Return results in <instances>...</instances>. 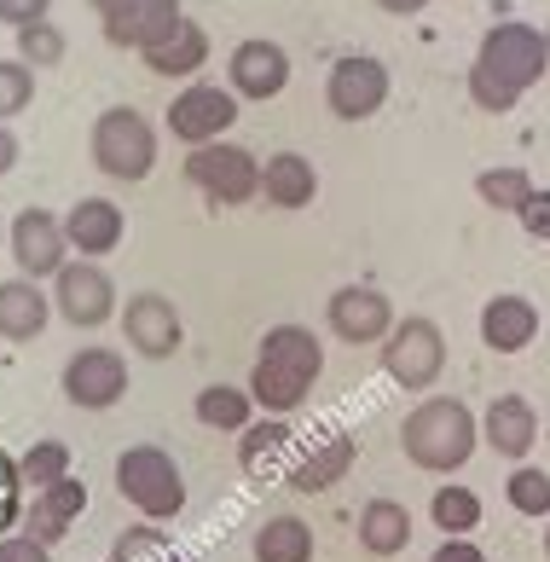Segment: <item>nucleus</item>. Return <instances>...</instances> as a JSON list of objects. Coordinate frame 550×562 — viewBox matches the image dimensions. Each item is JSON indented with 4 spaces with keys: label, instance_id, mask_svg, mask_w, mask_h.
Listing matches in <instances>:
<instances>
[{
    "label": "nucleus",
    "instance_id": "aec40b11",
    "mask_svg": "<svg viewBox=\"0 0 550 562\" xmlns=\"http://www.w3.org/2000/svg\"><path fill=\"white\" fill-rule=\"evenodd\" d=\"M81 505H88V487L76 482V475H65L58 487H41L35 505L24 510V533H35L41 546H53V539H65L70 522L81 516Z\"/></svg>",
    "mask_w": 550,
    "mask_h": 562
},
{
    "label": "nucleus",
    "instance_id": "a211bd4d",
    "mask_svg": "<svg viewBox=\"0 0 550 562\" xmlns=\"http://www.w3.org/2000/svg\"><path fill=\"white\" fill-rule=\"evenodd\" d=\"M481 435L498 458H527L534 441H539V412L527 406L521 394H498V401L486 406V418H481Z\"/></svg>",
    "mask_w": 550,
    "mask_h": 562
},
{
    "label": "nucleus",
    "instance_id": "a19ab883",
    "mask_svg": "<svg viewBox=\"0 0 550 562\" xmlns=\"http://www.w3.org/2000/svg\"><path fill=\"white\" fill-rule=\"evenodd\" d=\"M377 7H383V12H400V18H412V12L429 7V0H377Z\"/></svg>",
    "mask_w": 550,
    "mask_h": 562
},
{
    "label": "nucleus",
    "instance_id": "4be33fe9",
    "mask_svg": "<svg viewBox=\"0 0 550 562\" xmlns=\"http://www.w3.org/2000/svg\"><path fill=\"white\" fill-rule=\"evenodd\" d=\"M261 192H267V203H279V210H307L313 192H319V175H313V162L302 151H279V157H267V169H261Z\"/></svg>",
    "mask_w": 550,
    "mask_h": 562
},
{
    "label": "nucleus",
    "instance_id": "412c9836",
    "mask_svg": "<svg viewBox=\"0 0 550 562\" xmlns=\"http://www.w3.org/2000/svg\"><path fill=\"white\" fill-rule=\"evenodd\" d=\"M353 458H359L353 435H330V441H319L307 458H295V464H290V487L295 493H325V487H336L353 470Z\"/></svg>",
    "mask_w": 550,
    "mask_h": 562
},
{
    "label": "nucleus",
    "instance_id": "f704fd0d",
    "mask_svg": "<svg viewBox=\"0 0 550 562\" xmlns=\"http://www.w3.org/2000/svg\"><path fill=\"white\" fill-rule=\"evenodd\" d=\"M30 99H35V76L24 58H0V122L18 116V111H30Z\"/></svg>",
    "mask_w": 550,
    "mask_h": 562
},
{
    "label": "nucleus",
    "instance_id": "9b49d317",
    "mask_svg": "<svg viewBox=\"0 0 550 562\" xmlns=\"http://www.w3.org/2000/svg\"><path fill=\"white\" fill-rule=\"evenodd\" d=\"M325 325H330L343 342H353V348L389 342V330H394V302H389L377 284H343V290L330 296V307H325Z\"/></svg>",
    "mask_w": 550,
    "mask_h": 562
},
{
    "label": "nucleus",
    "instance_id": "6e6552de",
    "mask_svg": "<svg viewBox=\"0 0 550 562\" xmlns=\"http://www.w3.org/2000/svg\"><path fill=\"white\" fill-rule=\"evenodd\" d=\"M7 244H12V256H18V279H58L70 267L65 261L70 256V233H65V221L47 215V210L12 215Z\"/></svg>",
    "mask_w": 550,
    "mask_h": 562
},
{
    "label": "nucleus",
    "instance_id": "4c0bfd02",
    "mask_svg": "<svg viewBox=\"0 0 550 562\" xmlns=\"http://www.w3.org/2000/svg\"><path fill=\"white\" fill-rule=\"evenodd\" d=\"M0 562H53V557L35 533H12V539H0Z\"/></svg>",
    "mask_w": 550,
    "mask_h": 562
},
{
    "label": "nucleus",
    "instance_id": "79ce46f5",
    "mask_svg": "<svg viewBox=\"0 0 550 562\" xmlns=\"http://www.w3.org/2000/svg\"><path fill=\"white\" fill-rule=\"evenodd\" d=\"M88 7L99 12V24H104V18H111V12H122V7H128V0H88Z\"/></svg>",
    "mask_w": 550,
    "mask_h": 562
},
{
    "label": "nucleus",
    "instance_id": "0eeeda50",
    "mask_svg": "<svg viewBox=\"0 0 550 562\" xmlns=\"http://www.w3.org/2000/svg\"><path fill=\"white\" fill-rule=\"evenodd\" d=\"M383 371L400 383V389H429L440 371H447V337H440L435 319H400L383 342Z\"/></svg>",
    "mask_w": 550,
    "mask_h": 562
},
{
    "label": "nucleus",
    "instance_id": "ea45409f",
    "mask_svg": "<svg viewBox=\"0 0 550 562\" xmlns=\"http://www.w3.org/2000/svg\"><path fill=\"white\" fill-rule=\"evenodd\" d=\"M12 162H18V139L0 128V175H12Z\"/></svg>",
    "mask_w": 550,
    "mask_h": 562
},
{
    "label": "nucleus",
    "instance_id": "58836bf2",
    "mask_svg": "<svg viewBox=\"0 0 550 562\" xmlns=\"http://www.w3.org/2000/svg\"><path fill=\"white\" fill-rule=\"evenodd\" d=\"M429 562H486V557H481V551L470 546V539H447V546H440V551H435Z\"/></svg>",
    "mask_w": 550,
    "mask_h": 562
},
{
    "label": "nucleus",
    "instance_id": "39448f33",
    "mask_svg": "<svg viewBox=\"0 0 550 562\" xmlns=\"http://www.w3.org/2000/svg\"><path fill=\"white\" fill-rule=\"evenodd\" d=\"M93 162L111 180H145L157 169V134L134 105H111L99 122H93Z\"/></svg>",
    "mask_w": 550,
    "mask_h": 562
},
{
    "label": "nucleus",
    "instance_id": "c85d7f7f",
    "mask_svg": "<svg viewBox=\"0 0 550 562\" xmlns=\"http://www.w3.org/2000/svg\"><path fill=\"white\" fill-rule=\"evenodd\" d=\"M111 562H192V557H180L175 539H168L157 522H139V528H122L116 533Z\"/></svg>",
    "mask_w": 550,
    "mask_h": 562
},
{
    "label": "nucleus",
    "instance_id": "2eb2a0df",
    "mask_svg": "<svg viewBox=\"0 0 550 562\" xmlns=\"http://www.w3.org/2000/svg\"><path fill=\"white\" fill-rule=\"evenodd\" d=\"M226 81L238 99H279L290 88V53L279 41H238L226 58Z\"/></svg>",
    "mask_w": 550,
    "mask_h": 562
},
{
    "label": "nucleus",
    "instance_id": "a18cd8bd",
    "mask_svg": "<svg viewBox=\"0 0 550 562\" xmlns=\"http://www.w3.org/2000/svg\"><path fill=\"white\" fill-rule=\"evenodd\" d=\"M0 238H7V226H0Z\"/></svg>",
    "mask_w": 550,
    "mask_h": 562
},
{
    "label": "nucleus",
    "instance_id": "f03ea898",
    "mask_svg": "<svg viewBox=\"0 0 550 562\" xmlns=\"http://www.w3.org/2000/svg\"><path fill=\"white\" fill-rule=\"evenodd\" d=\"M325 371V348L313 337L307 325H272L261 348H256V371H249V394H256V406L267 412H295L313 394Z\"/></svg>",
    "mask_w": 550,
    "mask_h": 562
},
{
    "label": "nucleus",
    "instance_id": "b1692460",
    "mask_svg": "<svg viewBox=\"0 0 550 562\" xmlns=\"http://www.w3.org/2000/svg\"><path fill=\"white\" fill-rule=\"evenodd\" d=\"M359 546L371 557H394L412 546V516L406 505H394V498H371L366 510H359Z\"/></svg>",
    "mask_w": 550,
    "mask_h": 562
},
{
    "label": "nucleus",
    "instance_id": "f3484780",
    "mask_svg": "<svg viewBox=\"0 0 550 562\" xmlns=\"http://www.w3.org/2000/svg\"><path fill=\"white\" fill-rule=\"evenodd\" d=\"M65 233H70V249H81V261H99V256H111V249L122 244L128 221H122V210L111 198H81L76 210L65 215Z\"/></svg>",
    "mask_w": 550,
    "mask_h": 562
},
{
    "label": "nucleus",
    "instance_id": "a878e982",
    "mask_svg": "<svg viewBox=\"0 0 550 562\" xmlns=\"http://www.w3.org/2000/svg\"><path fill=\"white\" fill-rule=\"evenodd\" d=\"M256 562H313V528L302 516H272L256 533Z\"/></svg>",
    "mask_w": 550,
    "mask_h": 562
},
{
    "label": "nucleus",
    "instance_id": "c9c22d12",
    "mask_svg": "<svg viewBox=\"0 0 550 562\" xmlns=\"http://www.w3.org/2000/svg\"><path fill=\"white\" fill-rule=\"evenodd\" d=\"M47 7H53V0H0V24L30 30V24H41V18H47Z\"/></svg>",
    "mask_w": 550,
    "mask_h": 562
},
{
    "label": "nucleus",
    "instance_id": "ddd939ff",
    "mask_svg": "<svg viewBox=\"0 0 550 562\" xmlns=\"http://www.w3.org/2000/svg\"><path fill=\"white\" fill-rule=\"evenodd\" d=\"M122 330H128V348L145 353V360H168L186 330H180V307L162 296V290H139V296H128V307H122Z\"/></svg>",
    "mask_w": 550,
    "mask_h": 562
},
{
    "label": "nucleus",
    "instance_id": "1a4fd4ad",
    "mask_svg": "<svg viewBox=\"0 0 550 562\" xmlns=\"http://www.w3.org/2000/svg\"><path fill=\"white\" fill-rule=\"evenodd\" d=\"M325 99H330V111L343 122L377 116V111H383V99H389V65H383V58H371V53L336 58L330 76H325Z\"/></svg>",
    "mask_w": 550,
    "mask_h": 562
},
{
    "label": "nucleus",
    "instance_id": "6ab92c4d",
    "mask_svg": "<svg viewBox=\"0 0 550 562\" xmlns=\"http://www.w3.org/2000/svg\"><path fill=\"white\" fill-rule=\"evenodd\" d=\"M539 337V307L527 296H493L481 307V342L493 353H521Z\"/></svg>",
    "mask_w": 550,
    "mask_h": 562
},
{
    "label": "nucleus",
    "instance_id": "f257e3e1",
    "mask_svg": "<svg viewBox=\"0 0 550 562\" xmlns=\"http://www.w3.org/2000/svg\"><path fill=\"white\" fill-rule=\"evenodd\" d=\"M545 65H550V47L534 24H493L470 65V99L493 116L516 111V99L545 76Z\"/></svg>",
    "mask_w": 550,
    "mask_h": 562
},
{
    "label": "nucleus",
    "instance_id": "e433bc0d",
    "mask_svg": "<svg viewBox=\"0 0 550 562\" xmlns=\"http://www.w3.org/2000/svg\"><path fill=\"white\" fill-rule=\"evenodd\" d=\"M516 221L527 226V238H545V244H550V192H545V186L527 198V210H521Z\"/></svg>",
    "mask_w": 550,
    "mask_h": 562
},
{
    "label": "nucleus",
    "instance_id": "7c9ffc66",
    "mask_svg": "<svg viewBox=\"0 0 550 562\" xmlns=\"http://www.w3.org/2000/svg\"><path fill=\"white\" fill-rule=\"evenodd\" d=\"M65 475H70V447L65 441H35L24 458H18V482H24V487H58V482H65Z\"/></svg>",
    "mask_w": 550,
    "mask_h": 562
},
{
    "label": "nucleus",
    "instance_id": "c03bdc74",
    "mask_svg": "<svg viewBox=\"0 0 550 562\" xmlns=\"http://www.w3.org/2000/svg\"><path fill=\"white\" fill-rule=\"evenodd\" d=\"M545 47H550V30H545Z\"/></svg>",
    "mask_w": 550,
    "mask_h": 562
},
{
    "label": "nucleus",
    "instance_id": "4468645a",
    "mask_svg": "<svg viewBox=\"0 0 550 562\" xmlns=\"http://www.w3.org/2000/svg\"><path fill=\"white\" fill-rule=\"evenodd\" d=\"M53 290H58V314H65L70 325H81V330H93V325H104L116 314V284L99 261H70Z\"/></svg>",
    "mask_w": 550,
    "mask_h": 562
},
{
    "label": "nucleus",
    "instance_id": "c756f323",
    "mask_svg": "<svg viewBox=\"0 0 550 562\" xmlns=\"http://www.w3.org/2000/svg\"><path fill=\"white\" fill-rule=\"evenodd\" d=\"M475 192H481V203H493V210L521 215L527 198H534L539 186H534V175H527V169H486V175H475Z\"/></svg>",
    "mask_w": 550,
    "mask_h": 562
},
{
    "label": "nucleus",
    "instance_id": "423d86ee",
    "mask_svg": "<svg viewBox=\"0 0 550 562\" xmlns=\"http://www.w3.org/2000/svg\"><path fill=\"white\" fill-rule=\"evenodd\" d=\"M186 180L215 203V210H238L261 192V162L244 145H192L186 157Z\"/></svg>",
    "mask_w": 550,
    "mask_h": 562
},
{
    "label": "nucleus",
    "instance_id": "bb28decb",
    "mask_svg": "<svg viewBox=\"0 0 550 562\" xmlns=\"http://www.w3.org/2000/svg\"><path fill=\"white\" fill-rule=\"evenodd\" d=\"M249 406H256V394H244V389H232V383H209L198 394V424L226 429V435H244L249 429Z\"/></svg>",
    "mask_w": 550,
    "mask_h": 562
},
{
    "label": "nucleus",
    "instance_id": "7ed1b4c3",
    "mask_svg": "<svg viewBox=\"0 0 550 562\" xmlns=\"http://www.w3.org/2000/svg\"><path fill=\"white\" fill-rule=\"evenodd\" d=\"M481 441V424L475 412L452 401V394H435V401H423L406 424H400V447L417 470H463L470 464V452Z\"/></svg>",
    "mask_w": 550,
    "mask_h": 562
},
{
    "label": "nucleus",
    "instance_id": "20e7f679",
    "mask_svg": "<svg viewBox=\"0 0 550 562\" xmlns=\"http://www.w3.org/2000/svg\"><path fill=\"white\" fill-rule=\"evenodd\" d=\"M116 493L128 498L139 516L168 522V516L186 510V475L162 447H128L116 458Z\"/></svg>",
    "mask_w": 550,
    "mask_h": 562
},
{
    "label": "nucleus",
    "instance_id": "5701e85b",
    "mask_svg": "<svg viewBox=\"0 0 550 562\" xmlns=\"http://www.w3.org/2000/svg\"><path fill=\"white\" fill-rule=\"evenodd\" d=\"M47 330V296L30 279H7L0 284V337L7 342H35Z\"/></svg>",
    "mask_w": 550,
    "mask_h": 562
},
{
    "label": "nucleus",
    "instance_id": "393cba45",
    "mask_svg": "<svg viewBox=\"0 0 550 562\" xmlns=\"http://www.w3.org/2000/svg\"><path fill=\"white\" fill-rule=\"evenodd\" d=\"M145 65H151L157 76H198V70L209 65V30L186 18V24L162 41V47L145 53Z\"/></svg>",
    "mask_w": 550,
    "mask_h": 562
},
{
    "label": "nucleus",
    "instance_id": "2f4dec72",
    "mask_svg": "<svg viewBox=\"0 0 550 562\" xmlns=\"http://www.w3.org/2000/svg\"><path fill=\"white\" fill-rule=\"evenodd\" d=\"M429 516H435V528L447 533V539H463V533L481 522V498H475L470 487H458V482H452V487H440V493H435Z\"/></svg>",
    "mask_w": 550,
    "mask_h": 562
},
{
    "label": "nucleus",
    "instance_id": "37998d69",
    "mask_svg": "<svg viewBox=\"0 0 550 562\" xmlns=\"http://www.w3.org/2000/svg\"><path fill=\"white\" fill-rule=\"evenodd\" d=\"M545 557H550V528H545Z\"/></svg>",
    "mask_w": 550,
    "mask_h": 562
},
{
    "label": "nucleus",
    "instance_id": "9d476101",
    "mask_svg": "<svg viewBox=\"0 0 550 562\" xmlns=\"http://www.w3.org/2000/svg\"><path fill=\"white\" fill-rule=\"evenodd\" d=\"M232 122H238V93L221 88V81H192V88L168 105V134L186 139V145L221 139Z\"/></svg>",
    "mask_w": 550,
    "mask_h": 562
},
{
    "label": "nucleus",
    "instance_id": "72a5a7b5",
    "mask_svg": "<svg viewBox=\"0 0 550 562\" xmlns=\"http://www.w3.org/2000/svg\"><path fill=\"white\" fill-rule=\"evenodd\" d=\"M504 498L521 510V516H550V475L545 470H510V482H504Z\"/></svg>",
    "mask_w": 550,
    "mask_h": 562
},
{
    "label": "nucleus",
    "instance_id": "dca6fc26",
    "mask_svg": "<svg viewBox=\"0 0 550 562\" xmlns=\"http://www.w3.org/2000/svg\"><path fill=\"white\" fill-rule=\"evenodd\" d=\"M186 24L180 18V0H128L122 12L104 18V41L111 47H134V53H151L162 47L168 35Z\"/></svg>",
    "mask_w": 550,
    "mask_h": 562
},
{
    "label": "nucleus",
    "instance_id": "cd10ccee",
    "mask_svg": "<svg viewBox=\"0 0 550 562\" xmlns=\"http://www.w3.org/2000/svg\"><path fill=\"white\" fill-rule=\"evenodd\" d=\"M284 447H290V424H249L238 435V464L249 475H267V470H279Z\"/></svg>",
    "mask_w": 550,
    "mask_h": 562
},
{
    "label": "nucleus",
    "instance_id": "f8f14e48",
    "mask_svg": "<svg viewBox=\"0 0 550 562\" xmlns=\"http://www.w3.org/2000/svg\"><path fill=\"white\" fill-rule=\"evenodd\" d=\"M128 394V366L116 348H81L65 360V401L81 412H104Z\"/></svg>",
    "mask_w": 550,
    "mask_h": 562
},
{
    "label": "nucleus",
    "instance_id": "473e14b6",
    "mask_svg": "<svg viewBox=\"0 0 550 562\" xmlns=\"http://www.w3.org/2000/svg\"><path fill=\"white\" fill-rule=\"evenodd\" d=\"M18 58H24L30 70H53L58 58H65V30H58L53 18H41V24L18 30Z\"/></svg>",
    "mask_w": 550,
    "mask_h": 562
}]
</instances>
